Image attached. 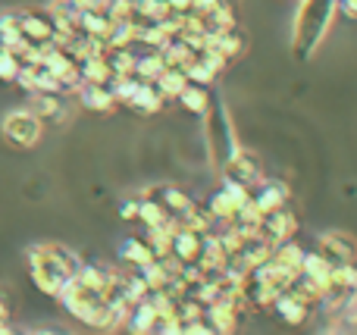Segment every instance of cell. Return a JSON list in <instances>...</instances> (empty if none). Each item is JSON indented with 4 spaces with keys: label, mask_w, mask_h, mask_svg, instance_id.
<instances>
[{
    "label": "cell",
    "mask_w": 357,
    "mask_h": 335,
    "mask_svg": "<svg viewBox=\"0 0 357 335\" xmlns=\"http://www.w3.org/2000/svg\"><path fill=\"white\" fill-rule=\"evenodd\" d=\"M126 107L135 113H157L163 107V94L157 91L154 81H138V88L132 91V98Z\"/></svg>",
    "instance_id": "d6986e66"
},
{
    "label": "cell",
    "mask_w": 357,
    "mask_h": 335,
    "mask_svg": "<svg viewBox=\"0 0 357 335\" xmlns=\"http://www.w3.org/2000/svg\"><path fill=\"white\" fill-rule=\"evenodd\" d=\"M335 6H339L342 13H348V16L357 19V0H335Z\"/></svg>",
    "instance_id": "f546056e"
},
{
    "label": "cell",
    "mask_w": 357,
    "mask_h": 335,
    "mask_svg": "<svg viewBox=\"0 0 357 335\" xmlns=\"http://www.w3.org/2000/svg\"><path fill=\"white\" fill-rule=\"evenodd\" d=\"M178 104H182L188 113H195V116H207L213 100H210V94H207V85L188 81V85L182 88V94H178Z\"/></svg>",
    "instance_id": "ffe728a7"
},
{
    "label": "cell",
    "mask_w": 357,
    "mask_h": 335,
    "mask_svg": "<svg viewBox=\"0 0 357 335\" xmlns=\"http://www.w3.org/2000/svg\"><path fill=\"white\" fill-rule=\"evenodd\" d=\"M295 232H298V219H295V213L289 210V204L276 207V210H266L264 219H260V238H266L273 248L289 242V238H295Z\"/></svg>",
    "instance_id": "8992f818"
},
{
    "label": "cell",
    "mask_w": 357,
    "mask_h": 335,
    "mask_svg": "<svg viewBox=\"0 0 357 335\" xmlns=\"http://www.w3.org/2000/svg\"><path fill=\"white\" fill-rule=\"evenodd\" d=\"M207 47H213L216 54L226 56V63H232L235 56L245 54L248 38H245V31H241L238 25H232V29H222V31H216V35H210Z\"/></svg>",
    "instance_id": "4fadbf2b"
},
{
    "label": "cell",
    "mask_w": 357,
    "mask_h": 335,
    "mask_svg": "<svg viewBox=\"0 0 357 335\" xmlns=\"http://www.w3.org/2000/svg\"><path fill=\"white\" fill-rule=\"evenodd\" d=\"M251 188L254 192H248V198H251V204L257 207L260 213L276 210V207H285L289 204V198H291L289 185L279 182V179H260L257 185H251Z\"/></svg>",
    "instance_id": "ba28073f"
},
{
    "label": "cell",
    "mask_w": 357,
    "mask_h": 335,
    "mask_svg": "<svg viewBox=\"0 0 357 335\" xmlns=\"http://www.w3.org/2000/svg\"><path fill=\"white\" fill-rule=\"evenodd\" d=\"M270 257H273V260H276V263H282V267H289V270H298V267H301V257H304V251L298 248V244H295V242H291V238H289V242L276 244Z\"/></svg>",
    "instance_id": "603a6c76"
},
{
    "label": "cell",
    "mask_w": 357,
    "mask_h": 335,
    "mask_svg": "<svg viewBox=\"0 0 357 335\" xmlns=\"http://www.w3.org/2000/svg\"><path fill=\"white\" fill-rule=\"evenodd\" d=\"M19 31L29 44H47L56 41L60 31H56V19L50 13V6H29V10H19Z\"/></svg>",
    "instance_id": "277c9868"
},
{
    "label": "cell",
    "mask_w": 357,
    "mask_h": 335,
    "mask_svg": "<svg viewBox=\"0 0 357 335\" xmlns=\"http://www.w3.org/2000/svg\"><path fill=\"white\" fill-rule=\"evenodd\" d=\"M317 251H320L333 267H342V263L357 260V242L348 235V232H326V235H320Z\"/></svg>",
    "instance_id": "52a82bcc"
},
{
    "label": "cell",
    "mask_w": 357,
    "mask_h": 335,
    "mask_svg": "<svg viewBox=\"0 0 357 335\" xmlns=\"http://www.w3.org/2000/svg\"><path fill=\"white\" fill-rule=\"evenodd\" d=\"M119 213H123V219H135L138 217V198H132L129 204H123V210Z\"/></svg>",
    "instance_id": "f1b7e54d"
},
{
    "label": "cell",
    "mask_w": 357,
    "mask_h": 335,
    "mask_svg": "<svg viewBox=\"0 0 357 335\" xmlns=\"http://www.w3.org/2000/svg\"><path fill=\"white\" fill-rule=\"evenodd\" d=\"M31 113L41 123H63L69 113L63 91H31Z\"/></svg>",
    "instance_id": "8fae6325"
},
{
    "label": "cell",
    "mask_w": 357,
    "mask_h": 335,
    "mask_svg": "<svg viewBox=\"0 0 357 335\" xmlns=\"http://www.w3.org/2000/svg\"><path fill=\"white\" fill-rule=\"evenodd\" d=\"M75 279H79L85 288H91V292L104 295L113 282V273L107 267H100V263H82V267L75 270Z\"/></svg>",
    "instance_id": "44dd1931"
},
{
    "label": "cell",
    "mask_w": 357,
    "mask_h": 335,
    "mask_svg": "<svg viewBox=\"0 0 357 335\" xmlns=\"http://www.w3.org/2000/svg\"><path fill=\"white\" fill-rule=\"evenodd\" d=\"M213 3H216V0H195V6H191V10H195V13H204V10H210Z\"/></svg>",
    "instance_id": "1f68e13d"
},
{
    "label": "cell",
    "mask_w": 357,
    "mask_h": 335,
    "mask_svg": "<svg viewBox=\"0 0 357 335\" xmlns=\"http://www.w3.org/2000/svg\"><path fill=\"white\" fill-rule=\"evenodd\" d=\"M273 307H276V313L289 326H301V323H307L310 311H314V301L304 298V295L295 292V288H289V292H282L276 301H273Z\"/></svg>",
    "instance_id": "30bf717a"
},
{
    "label": "cell",
    "mask_w": 357,
    "mask_h": 335,
    "mask_svg": "<svg viewBox=\"0 0 357 335\" xmlns=\"http://www.w3.org/2000/svg\"><path fill=\"white\" fill-rule=\"evenodd\" d=\"M82 267V257L73 254L63 244H35L29 251V270H31V282L38 286V292L56 298L60 288L66 286L75 276V270Z\"/></svg>",
    "instance_id": "6da1fadb"
},
{
    "label": "cell",
    "mask_w": 357,
    "mask_h": 335,
    "mask_svg": "<svg viewBox=\"0 0 357 335\" xmlns=\"http://www.w3.org/2000/svg\"><path fill=\"white\" fill-rule=\"evenodd\" d=\"M335 13V0H301L295 13V29H291V50L298 60H310L314 50L323 44L329 25H333Z\"/></svg>",
    "instance_id": "7a4b0ae2"
},
{
    "label": "cell",
    "mask_w": 357,
    "mask_h": 335,
    "mask_svg": "<svg viewBox=\"0 0 357 335\" xmlns=\"http://www.w3.org/2000/svg\"><path fill=\"white\" fill-rule=\"evenodd\" d=\"M119 260L123 263H129V267H135V270H142V267H148L151 260H157V254H154V248H151V242L148 238H126L123 244H119Z\"/></svg>",
    "instance_id": "9a60e30c"
},
{
    "label": "cell",
    "mask_w": 357,
    "mask_h": 335,
    "mask_svg": "<svg viewBox=\"0 0 357 335\" xmlns=\"http://www.w3.org/2000/svg\"><path fill=\"white\" fill-rule=\"evenodd\" d=\"M0 132H3L6 144H13V148H35L41 141V119L31 110H13L3 116Z\"/></svg>",
    "instance_id": "3957f363"
},
{
    "label": "cell",
    "mask_w": 357,
    "mask_h": 335,
    "mask_svg": "<svg viewBox=\"0 0 357 335\" xmlns=\"http://www.w3.org/2000/svg\"><path fill=\"white\" fill-rule=\"evenodd\" d=\"M69 6H73L75 13H85V10H100L104 6V0H66Z\"/></svg>",
    "instance_id": "83f0119b"
},
{
    "label": "cell",
    "mask_w": 357,
    "mask_h": 335,
    "mask_svg": "<svg viewBox=\"0 0 357 335\" xmlns=\"http://www.w3.org/2000/svg\"><path fill=\"white\" fill-rule=\"evenodd\" d=\"M110 16L104 13V6L100 10H85L79 13V22H75V29L82 31V35L94 38V41H104L107 44V31H110Z\"/></svg>",
    "instance_id": "ac0fdd59"
},
{
    "label": "cell",
    "mask_w": 357,
    "mask_h": 335,
    "mask_svg": "<svg viewBox=\"0 0 357 335\" xmlns=\"http://www.w3.org/2000/svg\"><path fill=\"white\" fill-rule=\"evenodd\" d=\"M104 13L110 16V22H132L135 19L132 0H104Z\"/></svg>",
    "instance_id": "cb8c5ba5"
},
{
    "label": "cell",
    "mask_w": 357,
    "mask_h": 335,
    "mask_svg": "<svg viewBox=\"0 0 357 335\" xmlns=\"http://www.w3.org/2000/svg\"><path fill=\"white\" fill-rule=\"evenodd\" d=\"M79 100H82V107H88V110H94V113L116 110L113 91L107 85H100V81H79Z\"/></svg>",
    "instance_id": "7c38bea8"
},
{
    "label": "cell",
    "mask_w": 357,
    "mask_h": 335,
    "mask_svg": "<svg viewBox=\"0 0 357 335\" xmlns=\"http://www.w3.org/2000/svg\"><path fill=\"white\" fill-rule=\"evenodd\" d=\"M19 69H22V60L13 50L0 47V81H16Z\"/></svg>",
    "instance_id": "d4e9b609"
},
{
    "label": "cell",
    "mask_w": 357,
    "mask_h": 335,
    "mask_svg": "<svg viewBox=\"0 0 357 335\" xmlns=\"http://www.w3.org/2000/svg\"><path fill=\"white\" fill-rule=\"evenodd\" d=\"M167 3L173 6V13H188L195 6V0H167Z\"/></svg>",
    "instance_id": "4dcf8cb0"
},
{
    "label": "cell",
    "mask_w": 357,
    "mask_h": 335,
    "mask_svg": "<svg viewBox=\"0 0 357 335\" xmlns=\"http://www.w3.org/2000/svg\"><path fill=\"white\" fill-rule=\"evenodd\" d=\"M138 223H144L148 229H163V226H173V217L167 213V207L160 204L157 198H151V194H142L138 198Z\"/></svg>",
    "instance_id": "2e32d148"
},
{
    "label": "cell",
    "mask_w": 357,
    "mask_h": 335,
    "mask_svg": "<svg viewBox=\"0 0 357 335\" xmlns=\"http://www.w3.org/2000/svg\"><path fill=\"white\" fill-rule=\"evenodd\" d=\"M182 69H185V75H188V81H195V85H210V81L216 79V75L210 72V69L204 66L201 60H197V56H191V60L185 63Z\"/></svg>",
    "instance_id": "484cf974"
},
{
    "label": "cell",
    "mask_w": 357,
    "mask_h": 335,
    "mask_svg": "<svg viewBox=\"0 0 357 335\" xmlns=\"http://www.w3.org/2000/svg\"><path fill=\"white\" fill-rule=\"evenodd\" d=\"M154 85H157V91H160L163 98H178V94H182V88L188 85V75H185L182 66H167L154 79Z\"/></svg>",
    "instance_id": "7402d4cb"
},
{
    "label": "cell",
    "mask_w": 357,
    "mask_h": 335,
    "mask_svg": "<svg viewBox=\"0 0 357 335\" xmlns=\"http://www.w3.org/2000/svg\"><path fill=\"white\" fill-rule=\"evenodd\" d=\"M248 201V188L235 185V182H226V185L220 188V192L210 198L207 210L213 213V219H222V223H229V219L238 213V207Z\"/></svg>",
    "instance_id": "9c48e42d"
},
{
    "label": "cell",
    "mask_w": 357,
    "mask_h": 335,
    "mask_svg": "<svg viewBox=\"0 0 357 335\" xmlns=\"http://www.w3.org/2000/svg\"><path fill=\"white\" fill-rule=\"evenodd\" d=\"M222 176H226V182H235V185H241V188L251 192V185H257V182L264 179V169H260L257 154L238 148L222 160Z\"/></svg>",
    "instance_id": "5b68a950"
},
{
    "label": "cell",
    "mask_w": 357,
    "mask_h": 335,
    "mask_svg": "<svg viewBox=\"0 0 357 335\" xmlns=\"http://www.w3.org/2000/svg\"><path fill=\"white\" fill-rule=\"evenodd\" d=\"M135 50V47H132ZM167 69V63H163L160 50L157 47H144V50H135V63H132V72L138 75L142 81H154L157 75Z\"/></svg>",
    "instance_id": "e0dca14e"
},
{
    "label": "cell",
    "mask_w": 357,
    "mask_h": 335,
    "mask_svg": "<svg viewBox=\"0 0 357 335\" xmlns=\"http://www.w3.org/2000/svg\"><path fill=\"white\" fill-rule=\"evenodd\" d=\"M342 323H348V329H354L357 332V292L348 298V304H345V311H342Z\"/></svg>",
    "instance_id": "4316f807"
},
{
    "label": "cell",
    "mask_w": 357,
    "mask_h": 335,
    "mask_svg": "<svg viewBox=\"0 0 357 335\" xmlns=\"http://www.w3.org/2000/svg\"><path fill=\"white\" fill-rule=\"evenodd\" d=\"M144 194H151V198L160 201L173 219H178L191 204H195V201H191L188 194H185L182 188H176V185H151V188H144Z\"/></svg>",
    "instance_id": "5bb4252c"
}]
</instances>
